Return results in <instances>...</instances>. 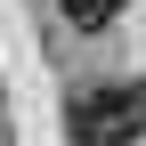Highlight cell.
Listing matches in <instances>:
<instances>
[{
	"instance_id": "cell-2",
	"label": "cell",
	"mask_w": 146,
	"mask_h": 146,
	"mask_svg": "<svg viewBox=\"0 0 146 146\" xmlns=\"http://www.w3.org/2000/svg\"><path fill=\"white\" fill-rule=\"evenodd\" d=\"M122 8H130V0H57V16H65L73 33H106Z\"/></svg>"
},
{
	"instance_id": "cell-1",
	"label": "cell",
	"mask_w": 146,
	"mask_h": 146,
	"mask_svg": "<svg viewBox=\"0 0 146 146\" xmlns=\"http://www.w3.org/2000/svg\"><path fill=\"white\" fill-rule=\"evenodd\" d=\"M65 130H73V146H130L146 130V81H89V89H73Z\"/></svg>"
}]
</instances>
